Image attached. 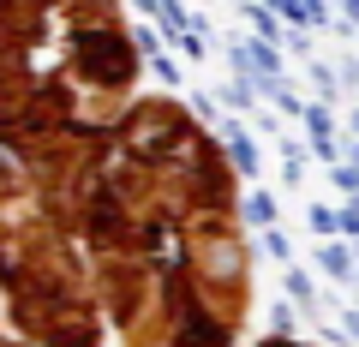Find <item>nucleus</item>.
Segmentation results:
<instances>
[{
	"label": "nucleus",
	"instance_id": "1",
	"mask_svg": "<svg viewBox=\"0 0 359 347\" xmlns=\"http://www.w3.org/2000/svg\"><path fill=\"white\" fill-rule=\"evenodd\" d=\"M120 347H240L252 252L222 144L174 96H138L78 180L42 198Z\"/></svg>",
	"mask_w": 359,
	"mask_h": 347
},
{
	"label": "nucleus",
	"instance_id": "3",
	"mask_svg": "<svg viewBox=\"0 0 359 347\" xmlns=\"http://www.w3.org/2000/svg\"><path fill=\"white\" fill-rule=\"evenodd\" d=\"M0 335L25 347H102L108 323L78 245L30 174L0 150Z\"/></svg>",
	"mask_w": 359,
	"mask_h": 347
},
{
	"label": "nucleus",
	"instance_id": "2",
	"mask_svg": "<svg viewBox=\"0 0 359 347\" xmlns=\"http://www.w3.org/2000/svg\"><path fill=\"white\" fill-rule=\"evenodd\" d=\"M138 42L120 0H0V150L36 198L78 180L138 108Z\"/></svg>",
	"mask_w": 359,
	"mask_h": 347
},
{
	"label": "nucleus",
	"instance_id": "5",
	"mask_svg": "<svg viewBox=\"0 0 359 347\" xmlns=\"http://www.w3.org/2000/svg\"><path fill=\"white\" fill-rule=\"evenodd\" d=\"M0 347H25V341H13V335H0Z\"/></svg>",
	"mask_w": 359,
	"mask_h": 347
},
{
	"label": "nucleus",
	"instance_id": "4",
	"mask_svg": "<svg viewBox=\"0 0 359 347\" xmlns=\"http://www.w3.org/2000/svg\"><path fill=\"white\" fill-rule=\"evenodd\" d=\"M257 347H306V341H287V335H269V341H257Z\"/></svg>",
	"mask_w": 359,
	"mask_h": 347
}]
</instances>
